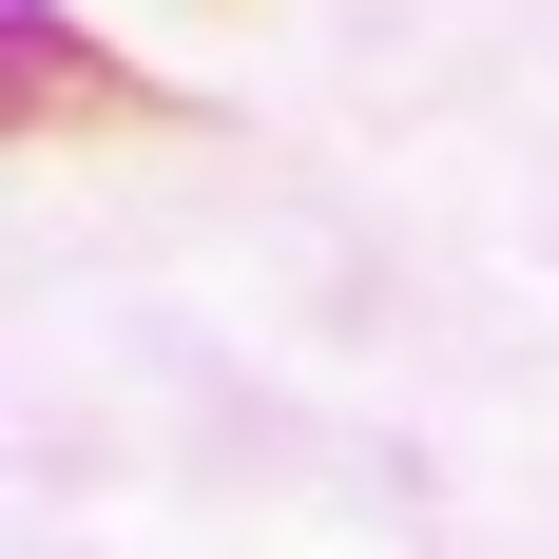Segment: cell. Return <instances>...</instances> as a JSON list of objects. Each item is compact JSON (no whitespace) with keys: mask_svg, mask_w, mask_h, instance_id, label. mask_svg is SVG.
I'll list each match as a JSON object with an SVG mask.
<instances>
[{"mask_svg":"<svg viewBox=\"0 0 559 559\" xmlns=\"http://www.w3.org/2000/svg\"><path fill=\"white\" fill-rule=\"evenodd\" d=\"M0 116H20V135H174L155 78L97 58L78 20H39V0H0Z\"/></svg>","mask_w":559,"mask_h":559,"instance_id":"obj_1","label":"cell"}]
</instances>
